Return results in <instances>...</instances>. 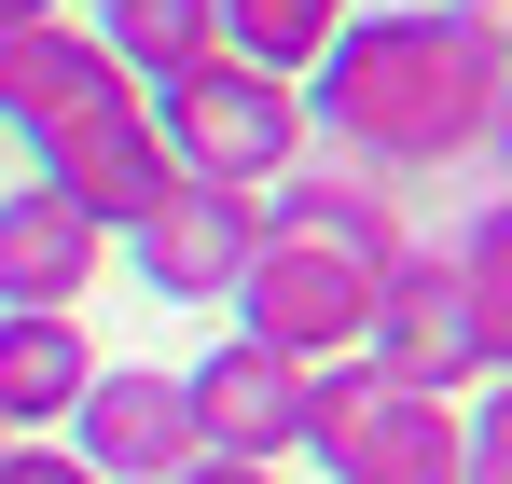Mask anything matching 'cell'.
I'll return each instance as SVG.
<instances>
[{
	"label": "cell",
	"instance_id": "obj_1",
	"mask_svg": "<svg viewBox=\"0 0 512 484\" xmlns=\"http://www.w3.org/2000/svg\"><path fill=\"white\" fill-rule=\"evenodd\" d=\"M499 83L512 56H485L443 0H388L305 70V139L374 166V180H443V166H485Z\"/></svg>",
	"mask_w": 512,
	"mask_h": 484
},
{
	"label": "cell",
	"instance_id": "obj_2",
	"mask_svg": "<svg viewBox=\"0 0 512 484\" xmlns=\"http://www.w3.org/2000/svg\"><path fill=\"white\" fill-rule=\"evenodd\" d=\"M153 111V139H167L180 180H222V194H277L291 166L319 153L305 139V83L250 70V56H208V70H180L167 97H139Z\"/></svg>",
	"mask_w": 512,
	"mask_h": 484
},
{
	"label": "cell",
	"instance_id": "obj_3",
	"mask_svg": "<svg viewBox=\"0 0 512 484\" xmlns=\"http://www.w3.org/2000/svg\"><path fill=\"white\" fill-rule=\"evenodd\" d=\"M305 457L319 484H457V402L388 388L374 360L305 374Z\"/></svg>",
	"mask_w": 512,
	"mask_h": 484
},
{
	"label": "cell",
	"instance_id": "obj_4",
	"mask_svg": "<svg viewBox=\"0 0 512 484\" xmlns=\"http://www.w3.org/2000/svg\"><path fill=\"white\" fill-rule=\"evenodd\" d=\"M360 319H374V263H346V249L263 222L250 277H236V332L277 346V360H305V374H333V360H360Z\"/></svg>",
	"mask_w": 512,
	"mask_h": 484
},
{
	"label": "cell",
	"instance_id": "obj_5",
	"mask_svg": "<svg viewBox=\"0 0 512 484\" xmlns=\"http://www.w3.org/2000/svg\"><path fill=\"white\" fill-rule=\"evenodd\" d=\"M360 360H374L388 388H429V402L485 388V346H471V291H457V263H443V249H402V263L374 277Z\"/></svg>",
	"mask_w": 512,
	"mask_h": 484
},
{
	"label": "cell",
	"instance_id": "obj_6",
	"mask_svg": "<svg viewBox=\"0 0 512 484\" xmlns=\"http://www.w3.org/2000/svg\"><path fill=\"white\" fill-rule=\"evenodd\" d=\"M180 402H194V457H305V360H277L250 332H222L208 360H180Z\"/></svg>",
	"mask_w": 512,
	"mask_h": 484
},
{
	"label": "cell",
	"instance_id": "obj_7",
	"mask_svg": "<svg viewBox=\"0 0 512 484\" xmlns=\"http://www.w3.org/2000/svg\"><path fill=\"white\" fill-rule=\"evenodd\" d=\"M28 180H42V194H70L111 249H125V236L180 194V166H167V139H153V111H139V97H111V111H84L70 139H42V166H28Z\"/></svg>",
	"mask_w": 512,
	"mask_h": 484
},
{
	"label": "cell",
	"instance_id": "obj_8",
	"mask_svg": "<svg viewBox=\"0 0 512 484\" xmlns=\"http://www.w3.org/2000/svg\"><path fill=\"white\" fill-rule=\"evenodd\" d=\"M263 249V194H222V180H180L167 208L125 236V263H139V291L153 305H236V277H250Z\"/></svg>",
	"mask_w": 512,
	"mask_h": 484
},
{
	"label": "cell",
	"instance_id": "obj_9",
	"mask_svg": "<svg viewBox=\"0 0 512 484\" xmlns=\"http://www.w3.org/2000/svg\"><path fill=\"white\" fill-rule=\"evenodd\" d=\"M70 457H84L97 484H180L194 471V402H180V374L97 360V388L70 402Z\"/></svg>",
	"mask_w": 512,
	"mask_h": 484
},
{
	"label": "cell",
	"instance_id": "obj_10",
	"mask_svg": "<svg viewBox=\"0 0 512 484\" xmlns=\"http://www.w3.org/2000/svg\"><path fill=\"white\" fill-rule=\"evenodd\" d=\"M111 97H139V83L97 56L84 14H28V28H0V139H70L84 111H111Z\"/></svg>",
	"mask_w": 512,
	"mask_h": 484
},
{
	"label": "cell",
	"instance_id": "obj_11",
	"mask_svg": "<svg viewBox=\"0 0 512 484\" xmlns=\"http://www.w3.org/2000/svg\"><path fill=\"white\" fill-rule=\"evenodd\" d=\"M97 277H111V236L84 208L42 180H0V319H84Z\"/></svg>",
	"mask_w": 512,
	"mask_h": 484
},
{
	"label": "cell",
	"instance_id": "obj_12",
	"mask_svg": "<svg viewBox=\"0 0 512 484\" xmlns=\"http://www.w3.org/2000/svg\"><path fill=\"white\" fill-rule=\"evenodd\" d=\"M263 222H277V236L346 249V263H374V277L416 249V222H402V180H374V166H346V153H305L277 194H263Z\"/></svg>",
	"mask_w": 512,
	"mask_h": 484
},
{
	"label": "cell",
	"instance_id": "obj_13",
	"mask_svg": "<svg viewBox=\"0 0 512 484\" xmlns=\"http://www.w3.org/2000/svg\"><path fill=\"white\" fill-rule=\"evenodd\" d=\"M84 388H97V332L84 319H0V429H14V443L70 429Z\"/></svg>",
	"mask_w": 512,
	"mask_h": 484
},
{
	"label": "cell",
	"instance_id": "obj_14",
	"mask_svg": "<svg viewBox=\"0 0 512 484\" xmlns=\"http://www.w3.org/2000/svg\"><path fill=\"white\" fill-rule=\"evenodd\" d=\"M84 28H97V56L139 83V97H167L180 70H208V56H222V0H97Z\"/></svg>",
	"mask_w": 512,
	"mask_h": 484
},
{
	"label": "cell",
	"instance_id": "obj_15",
	"mask_svg": "<svg viewBox=\"0 0 512 484\" xmlns=\"http://www.w3.org/2000/svg\"><path fill=\"white\" fill-rule=\"evenodd\" d=\"M360 14H374V0H222V56H250V70L305 83L346 28H360Z\"/></svg>",
	"mask_w": 512,
	"mask_h": 484
},
{
	"label": "cell",
	"instance_id": "obj_16",
	"mask_svg": "<svg viewBox=\"0 0 512 484\" xmlns=\"http://www.w3.org/2000/svg\"><path fill=\"white\" fill-rule=\"evenodd\" d=\"M457 291H471V346H485V374H512V180H485V208L457 222Z\"/></svg>",
	"mask_w": 512,
	"mask_h": 484
},
{
	"label": "cell",
	"instance_id": "obj_17",
	"mask_svg": "<svg viewBox=\"0 0 512 484\" xmlns=\"http://www.w3.org/2000/svg\"><path fill=\"white\" fill-rule=\"evenodd\" d=\"M457 484H512V374H485V402L457 415Z\"/></svg>",
	"mask_w": 512,
	"mask_h": 484
},
{
	"label": "cell",
	"instance_id": "obj_18",
	"mask_svg": "<svg viewBox=\"0 0 512 484\" xmlns=\"http://www.w3.org/2000/svg\"><path fill=\"white\" fill-rule=\"evenodd\" d=\"M0 484H97L70 443H0Z\"/></svg>",
	"mask_w": 512,
	"mask_h": 484
},
{
	"label": "cell",
	"instance_id": "obj_19",
	"mask_svg": "<svg viewBox=\"0 0 512 484\" xmlns=\"http://www.w3.org/2000/svg\"><path fill=\"white\" fill-rule=\"evenodd\" d=\"M443 14H457V28H471L485 56H512V0H443Z\"/></svg>",
	"mask_w": 512,
	"mask_h": 484
},
{
	"label": "cell",
	"instance_id": "obj_20",
	"mask_svg": "<svg viewBox=\"0 0 512 484\" xmlns=\"http://www.w3.org/2000/svg\"><path fill=\"white\" fill-rule=\"evenodd\" d=\"M180 484H277V471H250V457H194Z\"/></svg>",
	"mask_w": 512,
	"mask_h": 484
},
{
	"label": "cell",
	"instance_id": "obj_21",
	"mask_svg": "<svg viewBox=\"0 0 512 484\" xmlns=\"http://www.w3.org/2000/svg\"><path fill=\"white\" fill-rule=\"evenodd\" d=\"M485 166L512 180V83H499V125H485Z\"/></svg>",
	"mask_w": 512,
	"mask_h": 484
},
{
	"label": "cell",
	"instance_id": "obj_22",
	"mask_svg": "<svg viewBox=\"0 0 512 484\" xmlns=\"http://www.w3.org/2000/svg\"><path fill=\"white\" fill-rule=\"evenodd\" d=\"M28 14H70V0H0V28H28Z\"/></svg>",
	"mask_w": 512,
	"mask_h": 484
},
{
	"label": "cell",
	"instance_id": "obj_23",
	"mask_svg": "<svg viewBox=\"0 0 512 484\" xmlns=\"http://www.w3.org/2000/svg\"><path fill=\"white\" fill-rule=\"evenodd\" d=\"M0 443H14V429H0Z\"/></svg>",
	"mask_w": 512,
	"mask_h": 484
}]
</instances>
